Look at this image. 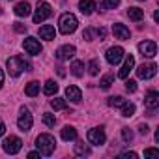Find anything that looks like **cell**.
<instances>
[{
    "label": "cell",
    "instance_id": "6da1fadb",
    "mask_svg": "<svg viewBox=\"0 0 159 159\" xmlns=\"http://www.w3.org/2000/svg\"><path fill=\"white\" fill-rule=\"evenodd\" d=\"M54 146H56V140L49 133H43V135H39L36 139V148H38V152L41 155H51L54 152Z\"/></svg>",
    "mask_w": 159,
    "mask_h": 159
},
{
    "label": "cell",
    "instance_id": "7a4b0ae2",
    "mask_svg": "<svg viewBox=\"0 0 159 159\" xmlns=\"http://www.w3.org/2000/svg\"><path fill=\"white\" fill-rule=\"evenodd\" d=\"M6 66H8V73H10L11 77H19V75L23 73V69H30V67H32V66H30L25 58H21V56H11V58H8Z\"/></svg>",
    "mask_w": 159,
    "mask_h": 159
},
{
    "label": "cell",
    "instance_id": "3957f363",
    "mask_svg": "<svg viewBox=\"0 0 159 159\" xmlns=\"http://www.w3.org/2000/svg\"><path fill=\"white\" fill-rule=\"evenodd\" d=\"M58 25H60V32L67 36V34H73V32L77 30L79 21H77V17H75L73 13H64V15L60 17V21H58Z\"/></svg>",
    "mask_w": 159,
    "mask_h": 159
},
{
    "label": "cell",
    "instance_id": "277c9868",
    "mask_svg": "<svg viewBox=\"0 0 159 159\" xmlns=\"http://www.w3.org/2000/svg\"><path fill=\"white\" fill-rule=\"evenodd\" d=\"M52 15V8H51V4L49 2H38V8H36V11H34V23L36 25H39V23H43L45 19H49Z\"/></svg>",
    "mask_w": 159,
    "mask_h": 159
},
{
    "label": "cell",
    "instance_id": "5b68a950",
    "mask_svg": "<svg viewBox=\"0 0 159 159\" xmlns=\"http://www.w3.org/2000/svg\"><path fill=\"white\" fill-rule=\"evenodd\" d=\"M2 148H4V152L6 153H10V155H15L17 152H21V148H23V140L19 139V137H8L4 142H2Z\"/></svg>",
    "mask_w": 159,
    "mask_h": 159
},
{
    "label": "cell",
    "instance_id": "8992f818",
    "mask_svg": "<svg viewBox=\"0 0 159 159\" xmlns=\"http://www.w3.org/2000/svg\"><path fill=\"white\" fill-rule=\"evenodd\" d=\"M86 139H88V142L90 144H96V146H101V144H105V131H103V127H92L90 131H88V135H86Z\"/></svg>",
    "mask_w": 159,
    "mask_h": 159
},
{
    "label": "cell",
    "instance_id": "52a82bcc",
    "mask_svg": "<svg viewBox=\"0 0 159 159\" xmlns=\"http://www.w3.org/2000/svg\"><path fill=\"white\" fill-rule=\"evenodd\" d=\"M32 124H34V120H32L30 111H28V109H21V114H19V118H17L19 129H21V131H30Z\"/></svg>",
    "mask_w": 159,
    "mask_h": 159
},
{
    "label": "cell",
    "instance_id": "ba28073f",
    "mask_svg": "<svg viewBox=\"0 0 159 159\" xmlns=\"http://www.w3.org/2000/svg\"><path fill=\"white\" fill-rule=\"evenodd\" d=\"M155 73H157V66H155L153 62H150V64H142V66L137 67V75H139V79H152V77H155Z\"/></svg>",
    "mask_w": 159,
    "mask_h": 159
},
{
    "label": "cell",
    "instance_id": "9c48e42d",
    "mask_svg": "<svg viewBox=\"0 0 159 159\" xmlns=\"http://www.w3.org/2000/svg\"><path fill=\"white\" fill-rule=\"evenodd\" d=\"M105 56H107V62H109L111 66H116V64H120V60H122L125 54H124V49H122V47H111Z\"/></svg>",
    "mask_w": 159,
    "mask_h": 159
},
{
    "label": "cell",
    "instance_id": "30bf717a",
    "mask_svg": "<svg viewBox=\"0 0 159 159\" xmlns=\"http://www.w3.org/2000/svg\"><path fill=\"white\" fill-rule=\"evenodd\" d=\"M23 47H25V51H26L28 54H32V56H36V54L41 52V43H39L36 38H26V39L23 41Z\"/></svg>",
    "mask_w": 159,
    "mask_h": 159
},
{
    "label": "cell",
    "instance_id": "8fae6325",
    "mask_svg": "<svg viewBox=\"0 0 159 159\" xmlns=\"http://www.w3.org/2000/svg\"><path fill=\"white\" fill-rule=\"evenodd\" d=\"M139 51L142 52V56H146V58H153V56L157 54V45H155V41L148 39V41H142V43L139 45Z\"/></svg>",
    "mask_w": 159,
    "mask_h": 159
},
{
    "label": "cell",
    "instance_id": "7c38bea8",
    "mask_svg": "<svg viewBox=\"0 0 159 159\" xmlns=\"http://www.w3.org/2000/svg\"><path fill=\"white\" fill-rule=\"evenodd\" d=\"M54 56H56L60 62L69 60V58H73V56H75V47H73V45H62V47L54 52Z\"/></svg>",
    "mask_w": 159,
    "mask_h": 159
},
{
    "label": "cell",
    "instance_id": "4fadbf2b",
    "mask_svg": "<svg viewBox=\"0 0 159 159\" xmlns=\"http://www.w3.org/2000/svg\"><path fill=\"white\" fill-rule=\"evenodd\" d=\"M135 67V58H133V54H127L125 56V62H124V66H122V69L118 71V77L120 79H127V75H129V71Z\"/></svg>",
    "mask_w": 159,
    "mask_h": 159
},
{
    "label": "cell",
    "instance_id": "5bb4252c",
    "mask_svg": "<svg viewBox=\"0 0 159 159\" xmlns=\"http://www.w3.org/2000/svg\"><path fill=\"white\" fill-rule=\"evenodd\" d=\"M144 105H146L150 111H155V109L159 107V94H157L155 90H150V92L146 94V98H144Z\"/></svg>",
    "mask_w": 159,
    "mask_h": 159
},
{
    "label": "cell",
    "instance_id": "9a60e30c",
    "mask_svg": "<svg viewBox=\"0 0 159 159\" xmlns=\"http://www.w3.org/2000/svg\"><path fill=\"white\" fill-rule=\"evenodd\" d=\"M112 34H114L118 39H129V36H131L129 28H127L125 25H120V23L112 25Z\"/></svg>",
    "mask_w": 159,
    "mask_h": 159
},
{
    "label": "cell",
    "instance_id": "2e32d148",
    "mask_svg": "<svg viewBox=\"0 0 159 159\" xmlns=\"http://www.w3.org/2000/svg\"><path fill=\"white\" fill-rule=\"evenodd\" d=\"M66 98H67V99H71L73 103H79V101L83 99V92L79 90L77 86H73V84H71V86H67V88H66Z\"/></svg>",
    "mask_w": 159,
    "mask_h": 159
},
{
    "label": "cell",
    "instance_id": "e0dca14e",
    "mask_svg": "<svg viewBox=\"0 0 159 159\" xmlns=\"http://www.w3.org/2000/svg\"><path fill=\"white\" fill-rule=\"evenodd\" d=\"M39 38H41V39H47V41H52V39L56 38V30H54V26H51V25H43V26L39 28Z\"/></svg>",
    "mask_w": 159,
    "mask_h": 159
},
{
    "label": "cell",
    "instance_id": "ac0fdd59",
    "mask_svg": "<svg viewBox=\"0 0 159 159\" xmlns=\"http://www.w3.org/2000/svg\"><path fill=\"white\" fill-rule=\"evenodd\" d=\"M30 11H32V8H30L28 2H19V4H15V15H17V17H28Z\"/></svg>",
    "mask_w": 159,
    "mask_h": 159
},
{
    "label": "cell",
    "instance_id": "d6986e66",
    "mask_svg": "<svg viewBox=\"0 0 159 159\" xmlns=\"http://www.w3.org/2000/svg\"><path fill=\"white\" fill-rule=\"evenodd\" d=\"M79 10H81L84 15H90L96 10V2L94 0H81V2H79Z\"/></svg>",
    "mask_w": 159,
    "mask_h": 159
},
{
    "label": "cell",
    "instance_id": "ffe728a7",
    "mask_svg": "<svg viewBox=\"0 0 159 159\" xmlns=\"http://www.w3.org/2000/svg\"><path fill=\"white\" fill-rule=\"evenodd\" d=\"M127 17H129L131 21L139 23V21L144 19V11H142L140 8H127Z\"/></svg>",
    "mask_w": 159,
    "mask_h": 159
},
{
    "label": "cell",
    "instance_id": "44dd1931",
    "mask_svg": "<svg viewBox=\"0 0 159 159\" xmlns=\"http://www.w3.org/2000/svg\"><path fill=\"white\" fill-rule=\"evenodd\" d=\"M62 139L64 140H75L77 139V129L73 125H64L62 129Z\"/></svg>",
    "mask_w": 159,
    "mask_h": 159
},
{
    "label": "cell",
    "instance_id": "7402d4cb",
    "mask_svg": "<svg viewBox=\"0 0 159 159\" xmlns=\"http://www.w3.org/2000/svg\"><path fill=\"white\" fill-rule=\"evenodd\" d=\"M25 94H26L28 98L38 96V94H39V83H36V81L28 83V84H26V88H25Z\"/></svg>",
    "mask_w": 159,
    "mask_h": 159
},
{
    "label": "cell",
    "instance_id": "603a6c76",
    "mask_svg": "<svg viewBox=\"0 0 159 159\" xmlns=\"http://www.w3.org/2000/svg\"><path fill=\"white\" fill-rule=\"evenodd\" d=\"M71 73L75 75V77H83V73H84V64L83 62H79V60H75L73 64H71Z\"/></svg>",
    "mask_w": 159,
    "mask_h": 159
},
{
    "label": "cell",
    "instance_id": "cb8c5ba5",
    "mask_svg": "<svg viewBox=\"0 0 159 159\" xmlns=\"http://www.w3.org/2000/svg\"><path fill=\"white\" fill-rule=\"evenodd\" d=\"M56 92H58V84L54 81H47L45 86H43V94L45 96H54Z\"/></svg>",
    "mask_w": 159,
    "mask_h": 159
},
{
    "label": "cell",
    "instance_id": "d4e9b609",
    "mask_svg": "<svg viewBox=\"0 0 159 159\" xmlns=\"http://www.w3.org/2000/svg\"><path fill=\"white\" fill-rule=\"evenodd\" d=\"M75 153H77V155H90V148H88L84 142L79 140V142L75 144Z\"/></svg>",
    "mask_w": 159,
    "mask_h": 159
},
{
    "label": "cell",
    "instance_id": "484cf974",
    "mask_svg": "<svg viewBox=\"0 0 159 159\" xmlns=\"http://www.w3.org/2000/svg\"><path fill=\"white\" fill-rule=\"evenodd\" d=\"M114 83V75L112 73H109V75H105L101 81H99V86L103 88V90H107V88H111V84Z\"/></svg>",
    "mask_w": 159,
    "mask_h": 159
},
{
    "label": "cell",
    "instance_id": "4316f807",
    "mask_svg": "<svg viewBox=\"0 0 159 159\" xmlns=\"http://www.w3.org/2000/svg\"><path fill=\"white\" fill-rule=\"evenodd\" d=\"M127 101L122 98V96H116V98H109V107H114V109H118V107H124Z\"/></svg>",
    "mask_w": 159,
    "mask_h": 159
},
{
    "label": "cell",
    "instance_id": "83f0119b",
    "mask_svg": "<svg viewBox=\"0 0 159 159\" xmlns=\"http://www.w3.org/2000/svg\"><path fill=\"white\" fill-rule=\"evenodd\" d=\"M51 107H52L54 111H62V109H66L67 105H66V99H62V98H54V99H51Z\"/></svg>",
    "mask_w": 159,
    "mask_h": 159
},
{
    "label": "cell",
    "instance_id": "f1b7e54d",
    "mask_svg": "<svg viewBox=\"0 0 159 159\" xmlns=\"http://www.w3.org/2000/svg\"><path fill=\"white\" fill-rule=\"evenodd\" d=\"M135 114V105L133 103H125L124 107H122V116L124 118H131Z\"/></svg>",
    "mask_w": 159,
    "mask_h": 159
},
{
    "label": "cell",
    "instance_id": "f546056e",
    "mask_svg": "<svg viewBox=\"0 0 159 159\" xmlns=\"http://www.w3.org/2000/svg\"><path fill=\"white\" fill-rule=\"evenodd\" d=\"M43 124H45L47 127H54V124H56V118H54V114H51V112H45V114H43Z\"/></svg>",
    "mask_w": 159,
    "mask_h": 159
},
{
    "label": "cell",
    "instance_id": "4dcf8cb0",
    "mask_svg": "<svg viewBox=\"0 0 159 159\" xmlns=\"http://www.w3.org/2000/svg\"><path fill=\"white\" fill-rule=\"evenodd\" d=\"M88 71H90V75H98V73H99V62H98V60H90Z\"/></svg>",
    "mask_w": 159,
    "mask_h": 159
},
{
    "label": "cell",
    "instance_id": "1f68e13d",
    "mask_svg": "<svg viewBox=\"0 0 159 159\" xmlns=\"http://www.w3.org/2000/svg\"><path fill=\"white\" fill-rule=\"evenodd\" d=\"M122 139H124L125 142H131V140H133V131H131L129 127H122Z\"/></svg>",
    "mask_w": 159,
    "mask_h": 159
},
{
    "label": "cell",
    "instance_id": "d6a6232c",
    "mask_svg": "<svg viewBox=\"0 0 159 159\" xmlns=\"http://www.w3.org/2000/svg\"><path fill=\"white\" fill-rule=\"evenodd\" d=\"M94 36H96V30H94V28H86V30L83 32V38H84L86 41H92Z\"/></svg>",
    "mask_w": 159,
    "mask_h": 159
},
{
    "label": "cell",
    "instance_id": "836d02e7",
    "mask_svg": "<svg viewBox=\"0 0 159 159\" xmlns=\"http://www.w3.org/2000/svg\"><path fill=\"white\" fill-rule=\"evenodd\" d=\"M157 155H159V150H155V148L144 150V157H157Z\"/></svg>",
    "mask_w": 159,
    "mask_h": 159
},
{
    "label": "cell",
    "instance_id": "e575fe53",
    "mask_svg": "<svg viewBox=\"0 0 159 159\" xmlns=\"http://www.w3.org/2000/svg\"><path fill=\"white\" fill-rule=\"evenodd\" d=\"M125 90H127V92H135V90H137V83L129 79V81L125 83Z\"/></svg>",
    "mask_w": 159,
    "mask_h": 159
},
{
    "label": "cell",
    "instance_id": "d590c367",
    "mask_svg": "<svg viewBox=\"0 0 159 159\" xmlns=\"http://www.w3.org/2000/svg\"><path fill=\"white\" fill-rule=\"evenodd\" d=\"M13 30L19 32V34H23V32H26V25H23V23H15V25H13Z\"/></svg>",
    "mask_w": 159,
    "mask_h": 159
},
{
    "label": "cell",
    "instance_id": "8d00e7d4",
    "mask_svg": "<svg viewBox=\"0 0 159 159\" xmlns=\"http://www.w3.org/2000/svg\"><path fill=\"white\" fill-rule=\"evenodd\" d=\"M118 4H120V0H105V8H111V10H114Z\"/></svg>",
    "mask_w": 159,
    "mask_h": 159
},
{
    "label": "cell",
    "instance_id": "74e56055",
    "mask_svg": "<svg viewBox=\"0 0 159 159\" xmlns=\"http://www.w3.org/2000/svg\"><path fill=\"white\" fill-rule=\"evenodd\" d=\"M120 157H124V159H137V153H135V152H125V153H122Z\"/></svg>",
    "mask_w": 159,
    "mask_h": 159
},
{
    "label": "cell",
    "instance_id": "f35d334b",
    "mask_svg": "<svg viewBox=\"0 0 159 159\" xmlns=\"http://www.w3.org/2000/svg\"><path fill=\"white\" fill-rule=\"evenodd\" d=\"M96 34H98V38H99V39H105V34H107V32H105V28H98V30H96Z\"/></svg>",
    "mask_w": 159,
    "mask_h": 159
},
{
    "label": "cell",
    "instance_id": "ab89813d",
    "mask_svg": "<svg viewBox=\"0 0 159 159\" xmlns=\"http://www.w3.org/2000/svg\"><path fill=\"white\" fill-rule=\"evenodd\" d=\"M139 131H140V133H142V135H146V133H148V131H150V129H148V125H146V124H142V125H140V127H139Z\"/></svg>",
    "mask_w": 159,
    "mask_h": 159
},
{
    "label": "cell",
    "instance_id": "60d3db41",
    "mask_svg": "<svg viewBox=\"0 0 159 159\" xmlns=\"http://www.w3.org/2000/svg\"><path fill=\"white\" fill-rule=\"evenodd\" d=\"M6 133V125H4V122H0V137H2Z\"/></svg>",
    "mask_w": 159,
    "mask_h": 159
},
{
    "label": "cell",
    "instance_id": "b9f144b4",
    "mask_svg": "<svg viewBox=\"0 0 159 159\" xmlns=\"http://www.w3.org/2000/svg\"><path fill=\"white\" fill-rule=\"evenodd\" d=\"M39 155H41L39 152H30V153H28V157H30V159H34V157H39Z\"/></svg>",
    "mask_w": 159,
    "mask_h": 159
},
{
    "label": "cell",
    "instance_id": "7bdbcfd3",
    "mask_svg": "<svg viewBox=\"0 0 159 159\" xmlns=\"http://www.w3.org/2000/svg\"><path fill=\"white\" fill-rule=\"evenodd\" d=\"M2 84H4V71L0 69V88H2Z\"/></svg>",
    "mask_w": 159,
    "mask_h": 159
},
{
    "label": "cell",
    "instance_id": "ee69618b",
    "mask_svg": "<svg viewBox=\"0 0 159 159\" xmlns=\"http://www.w3.org/2000/svg\"><path fill=\"white\" fill-rule=\"evenodd\" d=\"M58 75H60V77H64V75H66V71H64V67H58Z\"/></svg>",
    "mask_w": 159,
    "mask_h": 159
},
{
    "label": "cell",
    "instance_id": "f6af8a7d",
    "mask_svg": "<svg viewBox=\"0 0 159 159\" xmlns=\"http://www.w3.org/2000/svg\"><path fill=\"white\" fill-rule=\"evenodd\" d=\"M153 21H155V23L159 21V11H155V13H153Z\"/></svg>",
    "mask_w": 159,
    "mask_h": 159
},
{
    "label": "cell",
    "instance_id": "bcb514c9",
    "mask_svg": "<svg viewBox=\"0 0 159 159\" xmlns=\"http://www.w3.org/2000/svg\"><path fill=\"white\" fill-rule=\"evenodd\" d=\"M0 13H2V10H0Z\"/></svg>",
    "mask_w": 159,
    "mask_h": 159
}]
</instances>
